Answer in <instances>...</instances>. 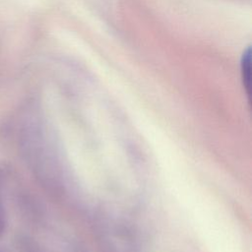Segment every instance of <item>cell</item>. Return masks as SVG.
I'll list each match as a JSON object with an SVG mask.
<instances>
[{
    "label": "cell",
    "instance_id": "2",
    "mask_svg": "<svg viewBox=\"0 0 252 252\" xmlns=\"http://www.w3.org/2000/svg\"><path fill=\"white\" fill-rule=\"evenodd\" d=\"M1 175H0V237L3 234L5 230L6 225V219H5V212L3 207V201H2V193H1Z\"/></svg>",
    "mask_w": 252,
    "mask_h": 252
},
{
    "label": "cell",
    "instance_id": "1",
    "mask_svg": "<svg viewBox=\"0 0 252 252\" xmlns=\"http://www.w3.org/2000/svg\"><path fill=\"white\" fill-rule=\"evenodd\" d=\"M242 78H243V84L246 89L247 94L250 95V78H251V72H250V50L247 49V51L243 54L242 62Z\"/></svg>",
    "mask_w": 252,
    "mask_h": 252
}]
</instances>
